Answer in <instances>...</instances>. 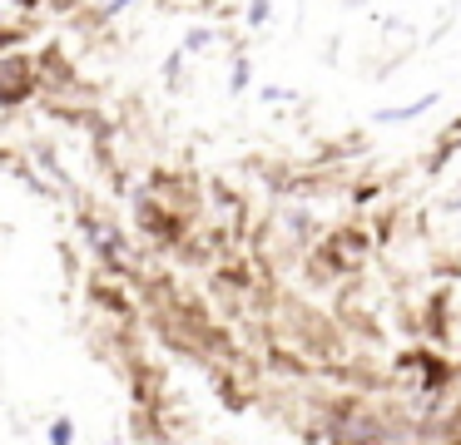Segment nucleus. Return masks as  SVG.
I'll list each match as a JSON object with an SVG mask.
<instances>
[{"label":"nucleus","mask_w":461,"mask_h":445,"mask_svg":"<svg viewBox=\"0 0 461 445\" xmlns=\"http://www.w3.org/2000/svg\"><path fill=\"white\" fill-rule=\"evenodd\" d=\"M437 104V94H421L417 104H397V109H377V124H407V119L427 114V109Z\"/></svg>","instance_id":"nucleus-1"},{"label":"nucleus","mask_w":461,"mask_h":445,"mask_svg":"<svg viewBox=\"0 0 461 445\" xmlns=\"http://www.w3.org/2000/svg\"><path fill=\"white\" fill-rule=\"evenodd\" d=\"M45 445H75V421L70 415H55V421L45 425Z\"/></svg>","instance_id":"nucleus-2"},{"label":"nucleus","mask_w":461,"mask_h":445,"mask_svg":"<svg viewBox=\"0 0 461 445\" xmlns=\"http://www.w3.org/2000/svg\"><path fill=\"white\" fill-rule=\"evenodd\" d=\"M249 25H268V0H249Z\"/></svg>","instance_id":"nucleus-3"},{"label":"nucleus","mask_w":461,"mask_h":445,"mask_svg":"<svg viewBox=\"0 0 461 445\" xmlns=\"http://www.w3.org/2000/svg\"><path fill=\"white\" fill-rule=\"evenodd\" d=\"M229 85H233V89H249V59H239V65H233Z\"/></svg>","instance_id":"nucleus-4"},{"label":"nucleus","mask_w":461,"mask_h":445,"mask_svg":"<svg viewBox=\"0 0 461 445\" xmlns=\"http://www.w3.org/2000/svg\"><path fill=\"white\" fill-rule=\"evenodd\" d=\"M203 45H213V35H209V30H189V40H184V49H203Z\"/></svg>","instance_id":"nucleus-5"},{"label":"nucleus","mask_w":461,"mask_h":445,"mask_svg":"<svg viewBox=\"0 0 461 445\" xmlns=\"http://www.w3.org/2000/svg\"><path fill=\"white\" fill-rule=\"evenodd\" d=\"M114 445H120V441H114Z\"/></svg>","instance_id":"nucleus-6"}]
</instances>
